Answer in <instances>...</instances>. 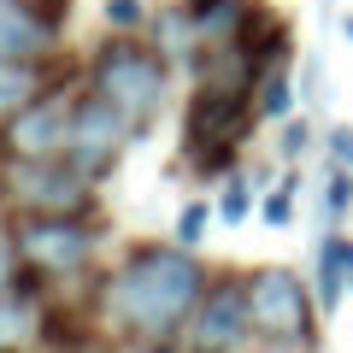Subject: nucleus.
<instances>
[{"mask_svg":"<svg viewBox=\"0 0 353 353\" xmlns=\"http://www.w3.org/2000/svg\"><path fill=\"white\" fill-rule=\"evenodd\" d=\"M77 65H48V59H0V124L12 112H24L36 94H53L59 77H71Z\"/></svg>","mask_w":353,"mask_h":353,"instance_id":"10","label":"nucleus"},{"mask_svg":"<svg viewBox=\"0 0 353 353\" xmlns=\"http://www.w3.org/2000/svg\"><path fill=\"white\" fill-rule=\"evenodd\" d=\"M130 118L118 112L106 94H83V101L71 106V141H65V165L71 171H83L88 183H101L106 171H112L118 159H124L130 148Z\"/></svg>","mask_w":353,"mask_h":353,"instance_id":"3","label":"nucleus"},{"mask_svg":"<svg viewBox=\"0 0 353 353\" xmlns=\"http://www.w3.org/2000/svg\"><path fill=\"white\" fill-rule=\"evenodd\" d=\"M194 18H189V6H165L159 18H153V53L159 59H194Z\"/></svg>","mask_w":353,"mask_h":353,"instance_id":"11","label":"nucleus"},{"mask_svg":"<svg viewBox=\"0 0 353 353\" xmlns=\"http://www.w3.org/2000/svg\"><path fill=\"white\" fill-rule=\"evenodd\" d=\"M6 189L24 212H88L94 183L59 159H12L6 153Z\"/></svg>","mask_w":353,"mask_h":353,"instance_id":"5","label":"nucleus"},{"mask_svg":"<svg viewBox=\"0 0 353 353\" xmlns=\"http://www.w3.org/2000/svg\"><path fill=\"white\" fill-rule=\"evenodd\" d=\"M294 189H301V183H294V176H283V189L259 206V218H265L271 230H289V224H294Z\"/></svg>","mask_w":353,"mask_h":353,"instance_id":"17","label":"nucleus"},{"mask_svg":"<svg viewBox=\"0 0 353 353\" xmlns=\"http://www.w3.org/2000/svg\"><path fill=\"white\" fill-rule=\"evenodd\" d=\"M347 36H353V18H347Z\"/></svg>","mask_w":353,"mask_h":353,"instance_id":"26","label":"nucleus"},{"mask_svg":"<svg viewBox=\"0 0 353 353\" xmlns=\"http://www.w3.org/2000/svg\"><path fill=\"white\" fill-rule=\"evenodd\" d=\"M341 294H347V271H341V236H324L318 241V289L312 301L324 306V318L341 306Z\"/></svg>","mask_w":353,"mask_h":353,"instance_id":"13","label":"nucleus"},{"mask_svg":"<svg viewBox=\"0 0 353 353\" xmlns=\"http://www.w3.org/2000/svg\"><path fill=\"white\" fill-rule=\"evenodd\" d=\"M324 206H330V218H347V206H353V165H336V171H330Z\"/></svg>","mask_w":353,"mask_h":353,"instance_id":"18","label":"nucleus"},{"mask_svg":"<svg viewBox=\"0 0 353 353\" xmlns=\"http://www.w3.org/2000/svg\"><path fill=\"white\" fill-rule=\"evenodd\" d=\"M306 141H312V124L289 112V118H283V130H277V153H283V159H301Z\"/></svg>","mask_w":353,"mask_h":353,"instance_id":"21","label":"nucleus"},{"mask_svg":"<svg viewBox=\"0 0 353 353\" xmlns=\"http://www.w3.org/2000/svg\"><path fill=\"white\" fill-rule=\"evenodd\" d=\"M65 141H71V106H65V94L53 88V94H36L24 112L6 118L0 148L12 153V159H59Z\"/></svg>","mask_w":353,"mask_h":353,"instance_id":"8","label":"nucleus"},{"mask_svg":"<svg viewBox=\"0 0 353 353\" xmlns=\"http://www.w3.org/2000/svg\"><path fill=\"white\" fill-rule=\"evenodd\" d=\"M183 6H189L194 30H201L206 41H230V36H236V24L248 18L253 0H183Z\"/></svg>","mask_w":353,"mask_h":353,"instance_id":"12","label":"nucleus"},{"mask_svg":"<svg viewBox=\"0 0 353 353\" xmlns=\"http://www.w3.org/2000/svg\"><path fill=\"white\" fill-rule=\"evenodd\" d=\"M324 141H330V159L336 165H353V124H336Z\"/></svg>","mask_w":353,"mask_h":353,"instance_id":"23","label":"nucleus"},{"mask_svg":"<svg viewBox=\"0 0 353 353\" xmlns=\"http://www.w3.org/2000/svg\"><path fill=\"white\" fill-rule=\"evenodd\" d=\"M259 112L265 118H289L294 112V83L283 71H259Z\"/></svg>","mask_w":353,"mask_h":353,"instance_id":"14","label":"nucleus"},{"mask_svg":"<svg viewBox=\"0 0 353 353\" xmlns=\"http://www.w3.org/2000/svg\"><path fill=\"white\" fill-rule=\"evenodd\" d=\"M18 253L41 271H83L94 253V230L83 212H24L18 218Z\"/></svg>","mask_w":353,"mask_h":353,"instance_id":"6","label":"nucleus"},{"mask_svg":"<svg viewBox=\"0 0 353 353\" xmlns=\"http://www.w3.org/2000/svg\"><path fill=\"white\" fill-rule=\"evenodd\" d=\"M106 24L112 30H141L148 24V0H106Z\"/></svg>","mask_w":353,"mask_h":353,"instance_id":"22","label":"nucleus"},{"mask_svg":"<svg viewBox=\"0 0 353 353\" xmlns=\"http://www.w3.org/2000/svg\"><path fill=\"white\" fill-rule=\"evenodd\" d=\"M12 271H18V248H12V241H0V289L12 283Z\"/></svg>","mask_w":353,"mask_h":353,"instance_id":"24","label":"nucleus"},{"mask_svg":"<svg viewBox=\"0 0 353 353\" xmlns=\"http://www.w3.org/2000/svg\"><path fill=\"white\" fill-rule=\"evenodd\" d=\"M206 294V271L183 241H141L130 248V259L118 265V277L106 283V301H112L118 324H130L141 341L171 336L194 318Z\"/></svg>","mask_w":353,"mask_h":353,"instance_id":"1","label":"nucleus"},{"mask_svg":"<svg viewBox=\"0 0 353 353\" xmlns=\"http://www.w3.org/2000/svg\"><path fill=\"white\" fill-rule=\"evenodd\" d=\"M248 212H253V183H236V176H230L224 201H218V218H224V224H241Z\"/></svg>","mask_w":353,"mask_h":353,"instance_id":"20","label":"nucleus"},{"mask_svg":"<svg viewBox=\"0 0 353 353\" xmlns=\"http://www.w3.org/2000/svg\"><path fill=\"white\" fill-rule=\"evenodd\" d=\"M59 30L30 0H0V59H48Z\"/></svg>","mask_w":353,"mask_h":353,"instance_id":"9","label":"nucleus"},{"mask_svg":"<svg viewBox=\"0 0 353 353\" xmlns=\"http://www.w3.org/2000/svg\"><path fill=\"white\" fill-rule=\"evenodd\" d=\"M206 218H212V206H206V201H189L183 212H176V241H183V248H194V241L206 236Z\"/></svg>","mask_w":353,"mask_h":353,"instance_id":"19","label":"nucleus"},{"mask_svg":"<svg viewBox=\"0 0 353 353\" xmlns=\"http://www.w3.org/2000/svg\"><path fill=\"white\" fill-rule=\"evenodd\" d=\"M236 148H241V136H218V141H206V148H194L189 165H194L201 176H218V171H230V165H236Z\"/></svg>","mask_w":353,"mask_h":353,"instance_id":"15","label":"nucleus"},{"mask_svg":"<svg viewBox=\"0 0 353 353\" xmlns=\"http://www.w3.org/2000/svg\"><path fill=\"white\" fill-rule=\"evenodd\" d=\"M248 312H253V330L259 336H277V341H294L306 347L312 341V294L294 271L283 265H259L248 277Z\"/></svg>","mask_w":353,"mask_h":353,"instance_id":"4","label":"nucleus"},{"mask_svg":"<svg viewBox=\"0 0 353 353\" xmlns=\"http://www.w3.org/2000/svg\"><path fill=\"white\" fill-rule=\"evenodd\" d=\"M30 341V312H24V301H6L0 294V353H18Z\"/></svg>","mask_w":353,"mask_h":353,"instance_id":"16","label":"nucleus"},{"mask_svg":"<svg viewBox=\"0 0 353 353\" xmlns=\"http://www.w3.org/2000/svg\"><path fill=\"white\" fill-rule=\"evenodd\" d=\"M253 330V312H248V283L236 277H218L206 283L201 306L189 318V347L194 353H236Z\"/></svg>","mask_w":353,"mask_h":353,"instance_id":"7","label":"nucleus"},{"mask_svg":"<svg viewBox=\"0 0 353 353\" xmlns=\"http://www.w3.org/2000/svg\"><path fill=\"white\" fill-rule=\"evenodd\" d=\"M341 271H347V289H353V241L341 236Z\"/></svg>","mask_w":353,"mask_h":353,"instance_id":"25","label":"nucleus"},{"mask_svg":"<svg viewBox=\"0 0 353 353\" xmlns=\"http://www.w3.org/2000/svg\"><path fill=\"white\" fill-rule=\"evenodd\" d=\"M88 77H94V94H106L130 124H148V118L165 106V59L153 48H141L136 36L101 41Z\"/></svg>","mask_w":353,"mask_h":353,"instance_id":"2","label":"nucleus"}]
</instances>
